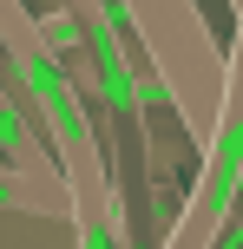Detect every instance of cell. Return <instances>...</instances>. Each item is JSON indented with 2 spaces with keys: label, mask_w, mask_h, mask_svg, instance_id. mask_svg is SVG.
Wrapping results in <instances>:
<instances>
[{
  "label": "cell",
  "mask_w": 243,
  "mask_h": 249,
  "mask_svg": "<svg viewBox=\"0 0 243 249\" xmlns=\"http://www.w3.org/2000/svg\"><path fill=\"white\" fill-rule=\"evenodd\" d=\"M112 7H118V26L131 33V46L145 53V66L158 72L171 118L204 151L210 118H217V86H224V46L210 33L204 7L197 0H112Z\"/></svg>",
  "instance_id": "obj_1"
},
{
  "label": "cell",
  "mask_w": 243,
  "mask_h": 249,
  "mask_svg": "<svg viewBox=\"0 0 243 249\" xmlns=\"http://www.w3.org/2000/svg\"><path fill=\"white\" fill-rule=\"evenodd\" d=\"M243 177V0H237V39L224 46V86H217V118L197 151V177L184 190L178 216L165 223V249H210L217 223L230 216V190Z\"/></svg>",
  "instance_id": "obj_2"
},
{
  "label": "cell",
  "mask_w": 243,
  "mask_h": 249,
  "mask_svg": "<svg viewBox=\"0 0 243 249\" xmlns=\"http://www.w3.org/2000/svg\"><path fill=\"white\" fill-rule=\"evenodd\" d=\"M0 249H79L73 190L39 184L0 158Z\"/></svg>",
  "instance_id": "obj_3"
},
{
  "label": "cell",
  "mask_w": 243,
  "mask_h": 249,
  "mask_svg": "<svg viewBox=\"0 0 243 249\" xmlns=\"http://www.w3.org/2000/svg\"><path fill=\"white\" fill-rule=\"evenodd\" d=\"M230 216L243 223V177H237V190H230Z\"/></svg>",
  "instance_id": "obj_4"
}]
</instances>
